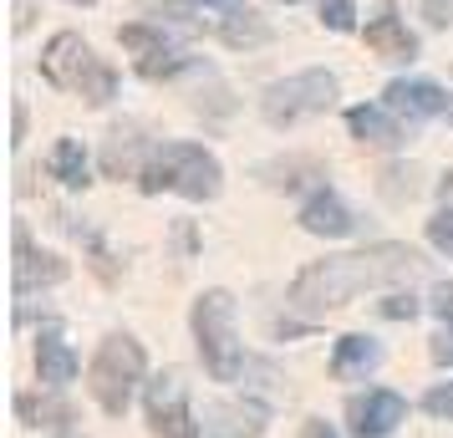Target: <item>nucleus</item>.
<instances>
[{"instance_id": "393cba45", "label": "nucleus", "mask_w": 453, "mask_h": 438, "mask_svg": "<svg viewBox=\"0 0 453 438\" xmlns=\"http://www.w3.org/2000/svg\"><path fill=\"white\" fill-rule=\"evenodd\" d=\"M382 316H392V321H412V316H418V301H412V296H388V301H382Z\"/></svg>"}, {"instance_id": "9d476101", "label": "nucleus", "mask_w": 453, "mask_h": 438, "mask_svg": "<svg viewBox=\"0 0 453 438\" xmlns=\"http://www.w3.org/2000/svg\"><path fill=\"white\" fill-rule=\"evenodd\" d=\"M62 280H66V260L36 250L26 240V230H16V296L36 291V286H62Z\"/></svg>"}, {"instance_id": "c85d7f7f", "label": "nucleus", "mask_w": 453, "mask_h": 438, "mask_svg": "<svg viewBox=\"0 0 453 438\" xmlns=\"http://www.w3.org/2000/svg\"><path fill=\"white\" fill-rule=\"evenodd\" d=\"M301 438H336V434H331V423H306V434Z\"/></svg>"}, {"instance_id": "f3484780", "label": "nucleus", "mask_w": 453, "mask_h": 438, "mask_svg": "<svg viewBox=\"0 0 453 438\" xmlns=\"http://www.w3.org/2000/svg\"><path fill=\"white\" fill-rule=\"evenodd\" d=\"M36 373H42L46 388H66V382L77 377V357L66 352L62 342H42V347H36Z\"/></svg>"}, {"instance_id": "4468645a", "label": "nucleus", "mask_w": 453, "mask_h": 438, "mask_svg": "<svg viewBox=\"0 0 453 438\" xmlns=\"http://www.w3.org/2000/svg\"><path fill=\"white\" fill-rule=\"evenodd\" d=\"M347 127H351V138H357V143H372V148H397V143H403V127L392 123L382 107H351Z\"/></svg>"}, {"instance_id": "f257e3e1", "label": "nucleus", "mask_w": 453, "mask_h": 438, "mask_svg": "<svg viewBox=\"0 0 453 438\" xmlns=\"http://www.w3.org/2000/svg\"><path fill=\"white\" fill-rule=\"evenodd\" d=\"M418 265L423 260L408 245H372V250H357V255H331V260H316L290 280V306L306 316H326L336 306H347L351 296L372 291V286L412 280Z\"/></svg>"}, {"instance_id": "412c9836", "label": "nucleus", "mask_w": 453, "mask_h": 438, "mask_svg": "<svg viewBox=\"0 0 453 438\" xmlns=\"http://www.w3.org/2000/svg\"><path fill=\"white\" fill-rule=\"evenodd\" d=\"M184 66H188L184 51H153V57H143V62H138V72H143L148 82H158V77H179Z\"/></svg>"}, {"instance_id": "f03ea898", "label": "nucleus", "mask_w": 453, "mask_h": 438, "mask_svg": "<svg viewBox=\"0 0 453 438\" xmlns=\"http://www.w3.org/2000/svg\"><path fill=\"white\" fill-rule=\"evenodd\" d=\"M138 184L148 194H184V199H214L219 194V158L199 143H164L143 164Z\"/></svg>"}, {"instance_id": "39448f33", "label": "nucleus", "mask_w": 453, "mask_h": 438, "mask_svg": "<svg viewBox=\"0 0 453 438\" xmlns=\"http://www.w3.org/2000/svg\"><path fill=\"white\" fill-rule=\"evenodd\" d=\"M138 377H143V347L133 336H107L103 347H97V357H92V367H87V388H92V397L112 418H123L127 403H133Z\"/></svg>"}, {"instance_id": "dca6fc26", "label": "nucleus", "mask_w": 453, "mask_h": 438, "mask_svg": "<svg viewBox=\"0 0 453 438\" xmlns=\"http://www.w3.org/2000/svg\"><path fill=\"white\" fill-rule=\"evenodd\" d=\"M46 173L62 179L66 188H87L92 184V179H87V153H82V143H72V138H62V143L46 153Z\"/></svg>"}, {"instance_id": "7c9ffc66", "label": "nucleus", "mask_w": 453, "mask_h": 438, "mask_svg": "<svg viewBox=\"0 0 453 438\" xmlns=\"http://www.w3.org/2000/svg\"><path fill=\"white\" fill-rule=\"evenodd\" d=\"M72 5H92V0H72Z\"/></svg>"}, {"instance_id": "ddd939ff", "label": "nucleus", "mask_w": 453, "mask_h": 438, "mask_svg": "<svg viewBox=\"0 0 453 438\" xmlns=\"http://www.w3.org/2000/svg\"><path fill=\"white\" fill-rule=\"evenodd\" d=\"M377 362H382V347L372 336H342L336 352H331V377L351 382V377H367Z\"/></svg>"}, {"instance_id": "2eb2a0df", "label": "nucleus", "mask_w": 453, "mask_h": 438, "mask_svg": "<svg viewBox=\"0 0 453 438\" xmlns=\"http://www.w3.org/2000/svg\"><path fill=\"white\" fill-rule=\"evenodd\" d=\"M301 225H306L311 234H326V240H336V234H351V209L336 199V194H316L306 209H301Z\"/></svg>"}, {"instance_id": "7ed1b4c3", "label": "nucleus", "mask_w": 453, "mask_h": 438, "mask_svg": "<svg viewBox=\"0 0 453 438\" xmlns=\"http://www.w3.org/2000/svg\"><path fill=\"white\" fill-rule=\"evenodd\" d=\"M42 72L51 87H62V92H82L87 103H107L112 92H118V77H112V66H103L92 57V46L77 36V31H62V36H51V46L42 51Z\"/></svg>"}, {"instance_id": "9b49d317", "label": "nucleus", "mask_w": 453, "mask_h": 438, "mask_svg": "<svg viewBox=\"0 0 453 438\" xmlns=\"http://www.w3.org/2000/svg\"><path fill=\"white\" fill-rule=\"evenodd\" d=\"M367 46L382 62H412V57H418V36L392 16V5H382V16L367 21Z\"/></svg>"}, {"instance_id": "6e6552de", "label": "nucleus", "mask_w": 453, "mask_h": 438, "mask_svg": "<svg viewBox=\"0 0 453 438\" xmlns=\"http://www.w3.org/2000/svg\"><path fill=\"white\" fill-rule=\"evenodd\" d=\"M408 418V403L392 388H372L367 397H351V434L357 438H388Z\"/></svg>"}, {"instance_id": "b1692460", "label": "nucleus", "mask_w": 453, "mask_h": 438, "mask_svg": "<svg viewBox=\"0 0 453 438\" xmlns=\"http://www.w3.org/2000/svg\"><path fill=\"white\" fill-rule=\"evenodd\" d=\"M423 408H428L433 418H453V382L449 388H433V393L423 397Z\"/></svg>"}, {"instance_id": "4be33fe9", "label": "nucleus", "mask_w": 453, "mask_h": 438, "mask_svg": "<svg viewBox=\"0 0 453 438\" xmlns=\"http://www.w3.org/2000/svg\"><path fill=\"white\" fill-rule=\"evenodd\" d=\"M428 240H433V250L453 255V209H438L428 219Z\"/></svg>"}, {"instance_id": "cd10ccee", "label": "nucleus", "mask_w": 453, "mask_h": 438, "mask_svg": "<svg viewBox=\"0 0 453 438\" xmlns=\"http://www.w3.org/2000/svg\"><path fill=\"white\" fill-rule=\"evenodd\" d=\"M433 362H449L453 367V327L443 336H433Z\"/></svg>"}, {"instance_id": "aec40b11", "label": "nucleus", "mask_w": 453, "mask_h": 438, "mask_svg": "<svg viewBox=\"0 0 453 438\" xmlns=\"http://www.w3.org/2000/svg\"><path fill=\"white\" fill-rule=\"evenodd\" d=\"M138 138H123V133H112V143H107V173L112 179H138L143 168H138Z\"/></svg>"}, {"instance_id": "0eeeda50", "label": "nucleus", "mask_w": 453, "mask_h": 438, "mask_svg": "<svg viewBox=\"0 0 453 438\" xmlns=\"http://www.w3.org/2000/svg\"><path fill=\"white\" fill-rule=\"evenodd\" d=\"M148 428L158 438H199V423L188 413V388L173 367L148 382Z\"/></svg>"}, {"instance_id": "6ab92c4d", "label": "nucleus", "mask_w": 453, "mask_h": 438, "mask_svg": "<svg viewBox=\"0 0 453 438\" xmlns=\"http://www.w3.org/2000/svg\"><path fill=\"white\" fill-rule=\"evenodd\" d=\"M16 413H21L31 428H62V423H72V408H66V403H57V397L21 393V397H16Z\"/></svg>"}, {"instance_id": "423d86ee", "label": "nucleus", "mask_w": 453, "mask_h": 438, "mask_svg": "<svg viewBox=\"0 0 453 438\" xmlns=\"http://www.w3.org/2000/svg\"><path fill=\"white\" fill-rule=\"evenodd\" d=\"M336 103V77L331 72H296L286 82H275L265 92V118L275 127H290L301 118H316Z\"/></svg>"}, {"instance_id": "f8f14e48", "label": "nucleus", "mask_w": 453, "mask_h": 438, "mask_svg": "<svg viewBox=\"0 0 453 438\" xmlns=\"http://www.w3.org/2000/svg\"><path fill=\"white\" fill-rule=\"evenodd\" d=\"M388 107H392V112H403L408 123H423V118L449 112L443 92H438L433 82H392V87H388Z\"/></svg>"}, {"instance_id": "bb28decb", "label": "nucleus", "mask_w": 453, "mask_h": 438, "mask_svg": "<svg viewBox=\"0 0 453 438\" xmlns=\"http://www.w3.org/2000/svg\"><path fill=\"white\" fill-rule=\"evenodd\" d=\"M433 311L443 316V327H453V280H449V286H438V291H433Z\"/></svg>"}, {"instance_id": "1a4fd4ad", "label": "nucleus", "mask_w": 453, "mask_h": 438, "mask_svg": "<svg viewBox=\"0 0 453 438\" xmlns=\"http://www.w3.org/2000/svg\"><path fill=\"white\" fill-rule=\"evenodd\" d=\"M265 408L260 403H214L204 408V438H260Z\"/></svg>"}, {"instance_id": "a878e982", "label": "nucleus", "mask_w": 453, "mask_h": 438, "mask_svg": "<svg viewBox=\"0 0 453 438\" xmlns=\"http://www.w3.org/2000/svg\"><path fill=\"white\" fill-rule=\"evenodd\" d=\"M423 16H428V26H449L453 21V0H423Z\"/></svg>"}, {"instance_id": "a211bd4d", "label": "nucleus", "mask_w": 453, "mask_h": 438, "mask_svg": "<svg viewBox=\"0 0 453 438\" xmlns=\"http://www.w3.org/2000/svg\"><path fill=\"white\" fill-rule=\"evenodd\" d=\"M219 42L225 46H265L270 26L255 16V11H229V21L219 26Z\"/></svg>"}, {"instance_id": "5701e85b", "label": "nucleus", "mask_w": 453, "mask_h": 438, "mask_svg": "<svg viewBox=\"0 0 453 438\" xmlns=\"http://www.w3.org/2000/svg\"><path fill=\"white\" fill-rule=\"evenodd\" d=\"M321 21L331 31H351L357 26V11H351V0H321Z\"/></svg>"}, {"instance_id": "c756f323", "label": "nucleus", "mask_w": 453, "mask_h": 438, "mask_svg": "<svg viewBox=\"0 0 453 438\" xmlns=\"http://www.w3.org/2000/svg\"><path fill=\"white\" fill-rule=\"evenodd\" d=\"M443 118H449V123H453V103H449V112H443Z\"/></svg>"}, {"instance_id": "20e7f679", "label": "nucleus", "mask_w": 453, "mask_h": 438, "mask_svg": "<svg viewBox=\"0 0 453 438\" xmlns=\"http://www.w3.org/2000/svg\"><path fill=\"white\" fill-rule=\"evenodd\" d=\"M194 342L214 382L240 377V342H234V296L229 291H204L194 301Z\"/></svg>"}]
</instances>
